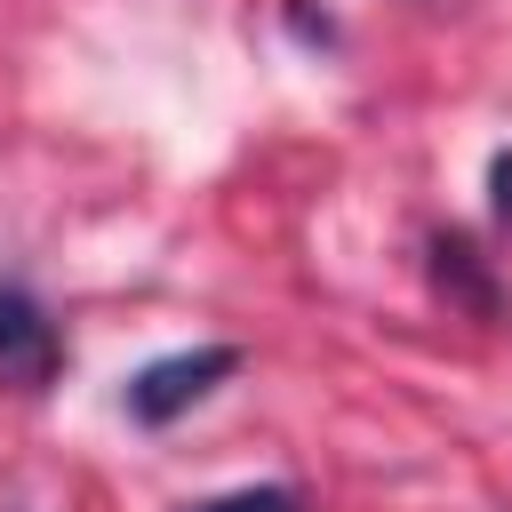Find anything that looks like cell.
I'll return each instance as SVG.
<instances>
[{"label": "cell", "mask_w": 512, "mask_h": 512, "mask_svg": "<svg viewBox=\"0 0 512 512\" xmlns=\"http://www.w3.org/2000/svg\"><path fill=\"white\" fill-rule=\"evenodd\" d=\"M192 512H304V504H296V488H232V496H208Z\"/></svg>", "instance_id": "277c9868"}, {"label": "cell", "mask_w": 512, "mask_h": 512, "mask_svg": "<svg viewBox=\"0 0 512 512\" xmlns=\"http://www.w3.org/2000/svg\"><path fill=\"white\" fill-rule=\"evenodd\" d=\"M496 216L512 224V152H496Z\"/></svg>", "instance_id": "5b68a950"}, {"label": "cell", "mask_w": 512, "mask_h": 512, "mask_svg": "<svg viewBox=\"0 0 512 512\" xmlns=\"http://www.w3.org/2000/svg\"><path fill=\"white\" fill-rule=\"evenodd\" d=\"M432 256H440V280H456V288H464V296H472L480 312H496V288H488V280L472 272V248H464V240H440Z\"/></svg>", "instance_id": "3957f363"}, {"label": "cell", "mask_w": 512, "mask_h": 512, "mask_svg": "<svg viewBox=\"0 0 512 512\" xmlns=\"http://www.w3.org/2000/svg\"><path fill=\"white\" fill-rule=\"evenodd\" d=\"M232 368H240V352H232V344L168 352V360H152V368H136V376H128V416H136V424H176V416H184L192 400H208Z\"/></svg>", "instance_id": "7a4b0ae2"}, {"label": "cell", "mask_w": 512, "mask_h": 512, "mask_svg": "<svg viewBox=\"0 0 512 512\" xmlns=\"http://www.w3.org/2000/svg\"><path fill=\"white\" fill-rule=\"evenodd\" d=\"M56 368H64V336H56L48 304L16 272H0V384L8 392H48Z\"/></svg>", "instance_id": "6da1fadb"}]
</instances>
